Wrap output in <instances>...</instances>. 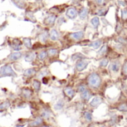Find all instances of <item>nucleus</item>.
I'll return each instance as SVG.
<instances>
[{
  "mask_svg": "<svg viewBox=\"0 0 127 127\" xmlns=\"http://www.w3.org/2000/svg\"><path fill=\"white\" fill-rule=\"evenodd\" d=\"M84 115H85V118H86V120H87L89 122L92 121V114H91L90 112H85Z\"/></svg>",
  "mask_w": 127,
  "mask_h": 127,
  "instance_id": "nucleus-29",
  "label": "nucleus"
},
{
  "mask_svg": "<svg viewBox=\"0 0 127 127\" xmlns=\"http://www.w3.org/2000/svg\"><path fill=\"white\" fill-rule=\"evenodd\" d=\"M80 95H81L82 99L84 100L85 101H88L91 98V94H90L89 91L87 89H85L84 91L80 92Z\"/></svg>",
  "mask_w": 127,
  "mask_h": 127,
  "instance_id": "nucleus-7",
  "label": "nucleus"
},
{
  "mask_svg": "<svg viewBox=\"0 0 127 127\" xmlns=\"http://www.w3.org/2000/svg\"><path fill=\"white\" fill-rule=\"evenodd\" d=\"M42 117L44 118L48 119V118H49V117H50V114H49L48 112H44L42 113Z\"/></svg>",
  "mask_w": 127,
  "mask_h": 127,
  "instance_id": "nucleus-34",
  "label": "nucleus"
},
{
  "mask_svg": "<svg viewBox=\"0 0 127 127\" xmlns=\"http://www.w3.org/2000/svg\"><path fill=\"white\" fill-rule=\"evenodd\" d=\"M119 110H121V111H122V112H127V108L126 103H124V104H122L121 106H120Z\"/></svg>",
  "mask_w": 127,
  "mask_h": 127,
  "instance_id": "nucleus-31",
  "label": "nucleus"
},
{
  "mask_svg": "<svg viewBox=\"0 0 127 127\" xmlns=\"http://www.w3.org/2000/svg\"><path fill=\"white\" fill-rule=\"evenodd\" d=\"M83 36H84V33L83 31H78L70 34V38L74 40H80L83 38Z\"/></svg>",
  "mask_w": 127,
  "mask_h": 127,
  "instance_id": "nucleus-5",
  "label": "nucleus"
},
{
  "mask_svg": "<svg viewBox=\"0 0 127 127\" xmlns=\"http://www.w3.org/2000/svg\"><path fill=\"white\" fill-rule=\"evenodd\" d=\"M23 96L26 98H29L31 96V92L28 89L23 90Z\"/></svg>",
  "mask_w": 127,
  "mask_h": 127,
  "instance_id": "nucleus-27",
  "label": "nucleus"
},
{
  "mask_svg": "<svg viewBox=\"0 0 127 127\" xmlns=\"http://www.w3.org/2000/svg\"><path fill=\"white\" fill-rule=\"evenodd\" d=\"M89 65V62L86 60H80L77 64H76V69L78 71H82L84 69L87 68Z\"/></svg>",
  "mask_w": 127,
  "mask_h": 127,
  "instance_id": "nucleus-3",
  "label": "nucleus"
},
{
  "mask_svg": "<svg viewBox=\"0 0 127 127\" xmlns=\"http://www.w3.org/2000/svg\"><path fill=\"white\" fill-rule=\"evenodd\" d=\"M110 68L113 72H118L120 69V63L118 61L113 62L110 65Z\"/></svg>",
  "mask_w": 127,
  "mask_h": 127,
  "instance_id": "nucleus-13",
  "label": "nucleus"
},
{
  "mask_svg": "<svg viewBox=\"0 0 127 127\" xmlns=\"http://www.w3.org/2000/svg\"><path fill=\"white\" fill-rule=\"evenodd\" d=\"M78 58H80V59H83L84 58V56L83 55V54H75L74 55H73L72 56V57H71V60H77V59H78Z\"/></svg>",
  "mask_w": 127,
  "mask_h": 127,
  "instance_id": "nucleus-28",
  "label": "nucleus"
},
{
  "mask_svg": "<svg viewBox=\"0 0 127 127\" xmlns=\"http://www.w3.org/2000/svg\"><path fill=\"white\" fill-rule=\"evenodd\" d=\"M21 45H22V42L19 39H16L13 41V43H12V48L15 50V51H19L20 50V48H21Z\"/></svg>",
  "mask_w": 127,
  "mask_h": 127,
  "instance_id": "nucleus-8",
  "label": "nucleus"
},
{
  "mask_svg": "<svg viewBox=\"0 0 127 127\" xmlns=\"http://www.w3.org/2000/svg\"><path fill=\"white\" fill-rule=\"evenodd\" d=\"M118 42L120 43H121V44H124V45H126V43H127L126 39L124 38H123V37H119L118 38Z\"/></svg>",
  "mask_w": 127,
  "mask_h": 127,
  "instance_id": "nucleus-36",
  "label": "nucleus"
},
{
  "mask_svg": "<svg viewBox=\"0 0 127 127\" xmlns=\"http://www.w3.org/2000/svg\"><path fill=\"white\" fill-rule=\"evenodd\" d=\"M47 56H48L47 51H42L39 54L38 57H39V60H45V59L47 57Z\"/></svg>",
  "mask_w": 127,
  "mask_h": 127,
  "instance_id": "nucleus-22",
  "label": "nucleus"
},
{
  "mask_svg": "<svg viewBox=\"0 0 127 127\" xmlns=\"http://www.w3.org/2000/svg\"><path fill=\"white\" fill-rule=\"evenodd\" d=\"M34 59H35V54L33 52H28L25 56V60L28 63L33 61Z\"/></svg>",
  "mask_w": 127,
  "mask_h": 127,
  "instance_id": "nucleus-10",
  "label": "nucleus"
},
{
  "mask_svg": "<svg viewBox=\"0 0 127 127\" xmlns=\"http://www.w3.org/2000/svg\"><path fill=\"white\" fill-rule=\"evenodd\" d=\"M48 82V80L46 77H43V78H42V83H43L44 84H47Z\"/></svg>",
  "mask_w": 127,
  "mask_h": 127,
  "instance_id": "nucleus-40",
  "label": "nucleus"
},
{
  "mask_svg": "<svg viewBox=\"0 0 127 127\" xmlns=\"http://www.w3.org/2000/svg\"><path fill=\"white\" fill-rule=\"evenodd\" d=\"M66 15L69 19H74L77 17V11L74 7H70L66 11Z\"/></svg>",
  "mask_w": 127,
  "mask_h": 127,
  "instance_id": "nucleus-4",
  "label": "nucleus"
},
{
  "mask_svg": "<svg viewBox=\"0 0 127 127\" xmlns=\"http://www.w3.org/2000/svg\"><path fill=\"white\" fill-rule=\"evenodd\" d=\"M0 74L1 76H3V77H7V76L15 77L16 75V73L13 71L11 66L9 65H5L1 67L0 70Z\"/></svg>",
  "mask_w": 127,
  "mask_h": 127,
  "instance_id": "nucleus-2",
  "label": "nucleus"
},
{
  "mask_svg": "<svg viewBox=\"0 0 127 127\" xmlns=\"http://www.w3.org/2000/svg\"><path fill=\"white\" fill-rule=\"evenodd\" d=\"M47 38H48V33L45 31L39 36V39L42 42H45L47 40Z\"/></svg>",
  "mask_w": 127,
  "mask_h": 127,
  "instance_id": "nucleus-26",
  "label": "nucleus"
},
{
  "mask_svg": "<svg viewBox=\"0 0 127 127\" xmlns=\"http://www.w3.org/2000/svg\"><path fill=\"white\" fill-rule=\"evenodd\" d=\"M108 63H109V60H108L107 59H103V60H102L100 61V66H102V67H106V66L108 65Z\"/></svg>",
  "mask_w": 127,
  "mask_h": 127,
  "instance_id": "nucleus-30",
  "label": "nucleus"
},
{
  "mask_svg": "<svg viewBox=\"0 0 127 127\" xmlns=\"http://www.w3.org/2000/svg\"><path fill=\"white\" fill-rule=\"evenodd\" d=\"M36 74V71L34 68H29V69H27L24 71V75L26 76V77H31V76H33V74Z\"/></svg>",
  "mask_w": 127,
  "mask_h": 127,
  "instance_id": "nucleus-16",
  "label": "nucleus"
},
{
  "mask_svg": "<svg viewBox=\"0 0 127 127\" xmlns=\"http://www.w3.org/2000/svg\"><path fill=\"white\" fill-rule=\"evenodd\" d=\"M64 92H65V95L68 96V97H70V98L74 97V95H75V92H74L71 87H66V88L64 89Z\"/></svg>",
  "mask_w": 127,
  "mask_h": 127,
  "instance_id": "nucleus-9",
  "label": "nucleus"
},
{
  "mask_svg": "<svg viewBox=\"0 0 127 127\" xmlns=\"http://www.w3.org/2000/svg\"><path fill=\"white\" fill-rule=\"evenodd\" d=\"M88 14H89V10L86 7H83L80 11V13H79V16H80V18L81 19H85L87 18L88 16Z\"/></svg>",
  "mask_w": 127,
  "mask_h": 127,
  "instance_id": "nucleus-12",
  "label": "nucleus"
},
{
  "mask_svg": "<svg viewBox=\"0 0 127 127\" xmlns=\"http://www.w3.org/2000/svg\"><path fill=\"white\" fill-rule=\"evenodd\" d=\"M95 1H96V3H97V4H99V5H102V4H104L105 0H95Z\"/></svg>",
  "mask_w": 127,
  "mask_h": 127,
  "instance_id": "nucleus-39",
  "label": "nucleus"
},
{
  "mask_svg": "<svg viewBox=\"0 0 127 127\" xmlns=\"http://www.w3.org/2000/svg\"><path fill=\"white\" fill-rule=\"evenodd\" d=\"M22 57V54L20 52H15V53H12L10 57H9V59L10 60H19L20 57Z\"/></svg>",
  "mask_w": 127,
  "mask_h": 127,
  "instance_id": "nucleus-14",
  "label": "nucleus"
},
{
  "mask_svg": "<svg viewBox=\"0 0 127 127\" xmlns=\"http://www.w3.org/2000/svg\"><path fill=\"white\" fill-rule=\"evenodd\" d=\"M102 43H103L102 40L98 39V40H96V41L92 42L90 44V46L93 47V48H95V49H97V48H99L101 46Z\"/></svg>",
  "mask_w": 127,
  "mask_h": 127,
  "instance_id": "nucleus-15",
  "label": "nucleus"
},
{
  "mask_svg": "<svg viewBox=\"0 0 127 127\" xmlns=\"http://www.w3.org/2000/svg\"><path fill=\"white\" fill-rule=\"evenodd\" d=\"M127 9H124V10H122V18H123V19H124V20H126V19H127Z\"/></svg>",
  "mask_w": 127,
  "mask_h": 127,
  "instance_id": "nucleus-33",
  "label": "nucleus"
},
{
  "mask_svg": "<svg viewBox=\"0 0 127 127\" xmlns=\"http://www.w3.org/2000/svg\"><path fill=\"white\" fill-rule=\"evenodd\" d=\"M23 42L25 44V45L28 48H32V43H31V40L29 38H25L23 39Z\"/></svg>",
  "mask_w": 127,
  "mask_h": 127,
  "instance_id": "nucleus-20",
  "label": "nucleus"
},
{
  "mask_svg": "<svg viewBox=\"0 0 127 127\" xmlns=\"http://www.w3.org/2000/svg\"><path fill=\"white\" fill-rule=\"evenodd\" d=\"M55 20H56V16L52 15V16H50L45 19V22L48 25H53L55 22Z\"/></svg>",
  "mask_w": 127,
  "mask_h": 127,
  "instance_id": "nucleus-18",
  "label": "nucleus"
},
{
  "mask_svg": "<svg viewBox=\"0 0 127 127\" xmlns=\"http://www.w3.org/2000/svg\"><path fill=\"white\" fill-rule=\"evenodd\" d=\"M9 106H10V103H9V101H6V102H4L3 103H1V104L0 105V109L4 110V109H7Z\"/></svg>",
  "mask_w": 127,
  "mask_h": 127,
  "instance_id": "nucleus-25",
  "label": "nucleus"
},
{
  "mask_svg": "<svg viewBox=\"0 0 127 127\" xmlns=\"http://www.w3.org/2000/svg\"><path fill=\"white\" fill-rule=\"evenodd\" d=\"M64 106V102L63 100H59L54 106V109L57 110H60L63 109V107Z\"/></svg>",
  "mask_w": 127,
  "mask_h": 127,
  "instance_id": "nucleus-21",
  "label": "nucleus"
},
{
  "mask_svg": "<svg viewBox=\"0 0 127 127\" xmlns=\"http://www.w3.org/2000/svg\"><path fill=\"white\" fill-rule=\"evenodd\" d=\"M88 83L90 87L93 89H97L100 87L101 84V79L97 74L93 73L91 75H89L88 78Z\"/></svg>",
  "mask_w": 127,
  "mask_h": 127,
  "instance_id": "nucleus-1",
  "label": "nucleus"
},
{
  "mask_svg": "<svg viewBox=\"0 0 127 127\" xmlns=\"http://www.w3.org/2000/svg\"><path fill=\"white\" fill-rule=\"evenodd\" d=\"M85 89H86V86H85L84 85H81V86H80L78 87V92H82L84 91Z\"/></svg>",
  "mask_w": 127,
  "mask_h": 127,
  "instance_id": "nucleus-38",
  "label": "nucleus"
},
{
  "mask_svg": "<svg viewBox=\"0 0 127 127\" xmlns=\"http://www.w3.org/2000/svg\"><path fill=\"white\" fill-rule=\"evenodd\" d=\"M91 23L92 24V25L94 26L95 28H97L98 27L99 24H100V19H99V18L97 16H95V17L92 18V20H91Z\"/></svg>",
  "mask_w": 127,
  "mask_h": 127,
  "instance_id": "nucleus-19",
  "label": "nucleus"
},
{
  "mask_svg": "<svg viewBox=\"0 0 127 127\" xmlns=\"http://www.w3.org/2000/svg\"><path fill=\"white\" fill-rule=\"evenodd\" d=\"M106 49H107V47L106 45H104L103 47H102V48L99 51V54H103L106 52Z\"/></svg>",
  "mask_w": 127,
  "mask_h": 127,
  "instance_id": "nucleus-32",
  "label": "nucleus"
},
{
  "mask_svg": "<svg viewBox=\"0 0 127 127\" xmlns=\"http://www.w3.org/2000/svg\"><path fill=\"white\" fill-rule=\"evenodd\" d=\"M40 86L41 85H40L39 81H38L36 80H35L33 81V88H34V89L36 91H39L40 89Z\"/></svg>",
  "mask_w": 127,
  "mask_h": 127,
  "instance_id": "nucleus-23",
  "label": "nucleus"
},
{
  "mask_svg": "<svg viewBox=\"0 0 127 127\" xmlns=\"http://www.w3.org/2000/svg\"><path fill=\"white\" fill-rule=\"evenodd\" d=\"M127 62H125L124 63V66H123V72H124V74H125V75H127Z\"/></svg>",
  "mask_w": 127,
  "mask_h": 127,
  "instance_id": "nucleus-37",
  "label": "nucleus"
},
{
  "mask_svg": "<svg viewBox=\"0 0 127 127\" xmlns=\"http://www.w3.org/2000/svg\"><path fill=\"white\" fill-rule=\"evenodd\" d=\"M50 38L53 41H57L59 39V33L57 30L53 29L50 32Z\"/></svg>",
  "mask_w": 127,
  "mask_h": 127,
  "instance_id": "nucleus-11",
  "label": "nucleus"
},
{
  "mask_svg": "<svg viewBox=\"0 0 127 127\" xmlns=\"http://www.w3.org/2000/svg\"><path fill=\"white\" fill-rule=\"evenodd\" d=\"M47 54L49 57H55L59 54V51L57 49L55 48H51L47 51Z\"/></svg>",
  "mask_w": 127,
  "mask_h": 127,
  "instance_id": "nucleus-17",
  "label": "nucleus"
},
{
  "mask_svg": "<svg viewBox=\"0 0 127 127\" xmlns=\"http://www.w3.org/2000/svg\"><path fill=\"white\" fill-rule=\"evenodd\" d=\"M102 101H103V100H102L101 97H94L92 100V101L90 103V106H92V107H97L100 104L102 103Z\"/></svg>",
  "mask_w": 127,
  "mask_h": 127,
  "instance_id": "nucleus-6",
  "label": "nucleus"
},
{
  "mask_svg": "<svg viewBox=\"0 0 127 127\" xmlns=\"http://www.w3.org/2000/svg\"><path fill=\"white\" fill-rule=\"evenodd\" d=\"M119 4H120L121 6H124V7L126 6V3H125V1H119Z\"/></svg>",
  "mask_w": 127,
  "mask_h": 127,
  "instance_id": "nucleus-41",
  "label": "nucleus"
},
{
  "mask_svg": "<svg viewBox=\"0 0 127 127\" xmlns=\"http://www.w3.org/2000/svg\"><path fill=\"white\" fill-rule=\"evenodd\" d=\"M107 12V10L106 9H101L98 11V15L100 16H102V15H105V13Z\"/></svg>",
  "mask_w": 127,
  "mask_h": 127,
  "instance_id": "nucleus-35",
  "label": "nucleus"
},
{
  "mask_svg": "<svg viewBox=\"0 0 127 127\" xmlns=\"http://www.w3.org/2000/svg\"><path fill=\"white\" fill-rule=\"evenodd\" d=\"M42 120L40 118H38L33 122L30 124V126H39V125L42 124Z\"/></svg>",
  "mask_w": 127,
  "mask_h": 127,
  "instance_id": "nucleus-24",
  "label": "nucleus"
}]
</instances>
